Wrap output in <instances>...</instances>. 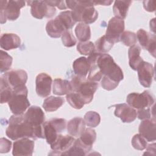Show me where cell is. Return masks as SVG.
<instances>
[{"label":"cell","instance_id":"obj_1","mask_svg":"<svg viewBox=\"0 0 156 156\" xmlns=\"http://www.w3.org/2000/svg\"><path fill=\"white\" fill-rule=\"evenodd\" d=\"M5 134L12 140L22 138H30L34 140L44 138L43 125L38 127L33 126L26 120L23 114L11 116Z\"/></svg>","mask_w":156,"mask_h":156},{"label":"cell","instance_id":"obj_2","mask_svg":"<svg viewBox=\"0 0 156 156\" xmlns=\"http://www.w3.org/2000/svg\"><path fill=\"white\" fill-rule=\"evenodd\" d=\"M67 7L72 10L74 20L87 24L94 23L98 17L93 1H66Z\"/></svg>","mask_w":156,"mask_h":156},{"label":"cell","instance_id":"obj_3","mask_svg":"<svg viewBox=\"0 0 156 156\" xmlns=\"http://www.w3.org/2000/svg\"><path fill=\"white\" fill-rule=\"evenodd\" d=\"M74 92L80 96L85 104H89L93 99V96L98 88L96 82L90 81L86 77L74 76L70 81Z\"/></svg>","mask_w":156,"mask_h":156},{"label":"cell","instance_id":"obj_4","mask_svg":"<svg viewBox=\"0 0 156 156\" xmlns=\"http://www.w3.org/2000/svg\"><path fill=\"white\" fill-rule=\"evenodd\" d=\"M96 64L103 76L118 82L124 79L122 69L109 54L101 53L96 60Z\"/></svg>","mask_w":156,"mask_h":156},{"label":"cell","instance_id":"obj_5","mask_svg":"<svg viewBox=\"0 0 156 156\" xmlns=\"http://www.w3.org/2000/svg\"><path fill=\"white\" fill-rule=\"evenodd\" d=\"M28 90L26 85L13 90L12 97L8 102L11 112L14 115H21L30 106L27 99Z\"/></svg>","mask_w":156,"mask_h":156},{"label":"cell","instance_id":"obj_6","mask_svg":"<svg viewBox=\"0 0 156 156\" xmlns=\"http://www.w3.org/2000/svg\"><path fill=\"white\" fill-rule=\"evenodd\" d=\"M24 1H1L0 16L1 23L4 24L7 20H16L20 15V9L25 5Z\"/></svg>","mask_w":156,"mask_h":156},{"label":"cell","instance_id":"obj_7","mask_svg":"<svg viewBox=\"0 0 156 156\" xmlns=\"http://www.w3.org/2000/svg\"><path fill=\"white\" fill-rule=\"evenodd\" d=\"M66 121L63 118H53L43 124V134L47 143L52 144L66 128Z\"/></svg>","mask_w":156,"mask_h":156},{"label":"cell","instance_id":"obj_8","mask_svg":"<svg viewBox=\"0 0 156 156\" xmlns=\"http://www.w3.org/2000/svg\"><path fill=\"white\" fill-rule=\"evenodd\" d=\"M126 102L131 107L139 110L153 106L155 98L151 91L145 90L141 93H132L129 94L126 98Z\"/></svg>","mask_w":156,"mask_h":156},{"label":"cell","instance_id":"obj_9","mask_svg":"<svg viewBox=\"0 0 156 156\" xmlns=\"http://www.w3.org/2000/svg\"><path fill=\"white\" fill-rule=\"evenodd\" d=\"M26 2L30 6L31 15L35 18H51L56 13L55 8L48 4L46 1H30Z\"/></svg>","mask_w":156,"mask_h":156},{"label":"cell","instance_id":"obj_10","mask_svg":"<svg viewBox=\"0 0 156 156\" xmlns=\"http://www.w3.org/2000/svg\"><path fill=\"white\" fill-rule=\"evenodd\" d=\"M125 28L124 21L117 17L112 18L107 25L105 36L113 43L120 41V36Z\"/></svg>","mask_w":156,"mask_h":156},{"label":"cell","instance_id":"obj_11","mask_svg":"<svg viewBox=\"0 0 156 156\" xmlns=\"http://www.w3.org/2000/svg\"><path fill=\"white\" fill-rule=\"evenodd\" d=\"M1 77L12 90H14L25 85L27 80V74L26 71L23 69L12 70L5 73Z\"/></svg>","mask_w":156,"mask_h":156},{"label":"cell","instance_id":"obj_12","mask_svg":"<svg viewBox=\"0 0 156 156\" xmlns=\"http://www.w3.org/2000/svg\"><path fill=\"white\" fill-rule=\"evenodd\" d=\"M136 70L140 84L144 87L149 88L154 76V68L153 65L143 60Z\"/></svg>","mask_w":156,"mask_h":156},{"label":"cell","instance_id":"obj_13","mask_svg":"<svg viewBox=\"0 0 156 156\" xmlns=\"http://www.w3.org/2000/svg\"><path fill=\"white\" fill-rule=\"evenodd\" d=\"M136 38L138 40L141 47L149 51L154 57H155V35L150 34L143 29L137 31L136 34Z\"/></svg>","mask_w":156,"mask_h":156},{"label":"cell","instance_id":"obj_14","mask_svg":"<svg viewBox=\"0 0 156 156\" xmlns=\"http://www.w3.org/2000/svg\"><path fill=\"white\" fill-rule=\"evenodd\" d=\"M52 80L51 77L44 73H40L35 79V90L38 96L45 98L49 96L51 91Z\"/></svg>","mask_w":156,"mask_h":156},{"label":"cell","instance_id":"obj_15","mask_svg":"<svg viewBox=\"0 0 156 156\" xmlns=\"http://www.w3.org/2000/svg\"><path fill=\"white\" fill-rule=\"evenodd\" d=\"M34 141L29 138H22L13 143L12 154L13 155H32Z\"/></svg>","mask_w":156,"mask_h":156},{"label":"cell","instance_id":"obj_16","mask_svg":"<svg viewBox=\"0 0 156 156\" xmlns=\"http://www.w3.org/2000/svg\"><path fill=\"white\" fill-rule=\"evenodd\" d=\"M75 139L70 135L59 134L56 140L51 144V148L54 152L53 155H60L67 151L73 144Z\"/></svg>","mask_w":156,"mask_h":156},{"label":"cell","instance_id":"obj_17","mask_svg":"<svg viewBox=\"0 0 156 156\" xmlns=\"http://www.w3.org/2000/svg\"><path fill=\"white\" fill-rule=\"evenodd\" d=\"M115 115L119 118L123 122H133L136 118V111L127 104H119L115 105Z\"/></svg>","mask_w":156,"mask_h":156},{"label":"cell","instance_id":"obj_18","mask_svg":"<svg viewBox=\"0 0 156 156\" xmlns=\"http://www.w3.org/2000/svg\"><path fill=\"white\" fill-rule=\"evenodd\" d=\"M24 115L26 120L34 127L41 126L44 122V113L42 109L38 106L30 107Z\"/></svg>","mask_w":156,"mask_h":156},{"label":"cell","instance_id":"obj_19","mask_svg":"<svg viewBox=\"0 0 156 156\" xmlns=\"http://www.w3.org/2000/svg\"><path fill=\"white\" fill-rule=\"evenodd\" d=\"M139 133L147 141H155V119H147L142 120L139 126Z\"/></svg>","mask_w":156,"mask_h":156},{"label":"cell","instance_id":"obj_20","mask_svg":"<svg viewBox=\"0 0 156 156\" xmlns=\"http://www.w3.org/2000/svg\"><path fill=\"white\" fill-rule=\"evenodd\" d=\"M21 44L20 37L15 34H3L0 38V46L4 50H10L18 48Z\"/></svg>","mask_w":156,"mask_h":156},{"label":"cell","instance_id":"obj_21","mask_svg":"<svg viewBox=\"0 0 156 156\" xmlns=\"http://www.w3.org/2000/svg\"><path fill=\"white\" fill-rule=\"evenodd\" d=\"M46 30L49 37L52 38H59L66 29L57 16L54 20H51L47 23Z\"/></svg>","mask_w":156,"mask_h":156},{"label":"cell","instance_id":"obj_22","mask_svg":"<svg viewBox=\"0 0 156 156\" xmlns=\"http://www.w3.org/2000/svg\"><path fill=\"white\" fill-rule=\"evenodd\" d=\"M52 91L55 95H65L69 94L74 91L70 81L57 78L54 80Z\"/></svg>","mask_w":156,"mask_h":156},{"label":"cell","instance_id":"obj_23","mask_svg":"<svg viewBox=\"0 0 156 156\" xmlns=\"http://www.w3.org/2000/svg\"><path fill=\"white\" fill-rule=\"evenodd\" d=\"M85 129L84 119L76 117L69 120L67 124V130L73 136H79Z\"/></svg>","mask_w":156,"mask_h":156},{"label":"cell","instance_id":"obj_24","mask_svg":"<svg viewBox=\"0 0 156 156\" xmlns=\"http://www.w3.org/2000/svg\"><path fill=\"white\" fill-rule=\"evenodd\" d=\"M73 68L76 75L86 77L90 69V64L89 63L87 58L80 57L74 61Z\"/></svg>","mask_w":156,"mask_h":156},{"label":"cell","instance_id":"obj_25","mask_svg":"<svg viewBox=\"0 0 156 156\" xmlns=\"http://www.w3.org/2000/svg\"><path fill=\"white\" fill-rule=\"evenodd\" d=\"M140 52L141 48L137 44H134L129 49L128 56L129 65L133 70H136L140 63L143 61L140 56Z\"/></svg>","mask_w":156,"mask_h":156},{"label":"cell","instance_id":"obj_26","mask_svg":"<svg viewBox=\"0 0 156 156\" xmlns=\"http://www.w3.org/2000/svg\"><path fill=\"white\" fill-rule=\"evenodd\" d=\"M132 2V1L127 0L115 1L113 6V12L115 17L122 20L125 19Z\"/></svg>","mask_w":156,"mask_h":156},{"label":"cell","instance_id":"obj_27","mask_svg":"<svg viewBox=\"0 0 156 156\" xmlns=\"http://www.w3.org/2000/svg\"><path fill=\"white\" fill-rule=\"evenodd\" d=\"M90 150L78 138L75 140L71 147L62 155H86Z\"/></svg>","mask_w":156,"mask_h":156},{"label":"cell","instance_id":"obj_28","mask_svg":"<svg viewBox=\"0 0 156 156\" xmlns=\"http://www.w3.org/2000/svg\"><path fill=\"white\" fill-rule=\"evenodd\" d=\"M64 102L65 99L62 97L49 96L44 100L43 107L46 112H54L59 108Z\"/></svg>","mask_w":156,"mask_h":156},{"label":"cell","instance_id":"obj_29","mask_svg":"<svg viewBox=\"0 0 156 156\" xmlns=\"http://www.w3.org/2000/svg\"><path fill=\"white\" fill-rule=\"evenodd\" d=\"M77 38L82 42L87 41L91 38V30L88 24L84 23H79L75 28Z\"/></svg>","mask_w":156,"mask_h":156},{"label":"cell","instance_id":"obj_30","mask_svg":"<svg viewBox=\"0 0 156 156\" xmlns=\"http://www.w3.org/2000/svg\"><path fill=\"white\" fill-rule=\"evenodd\" d=\"M80 141L87 147L91 149V147L96 139V133L92 128H86L79 136Z\"/></svg>","mask_w":156,"mask_h":156},{"label":"cell","instance_id":"obj_31","mask_svg":"<svg viewBox=\"0 0 156 156\" xmlns=\"http://www.w3.org/2000/svg\"><path fill=\"white\" fill-rule=\"evenodd\" d=\"M113 44L114 43L110 41L105 35L100 37L95 41V50H96L97 52L105 54L111 49Z\"/></svg>","mask_w":156,"mask_h":156},{"label":"cell","instance_id":"obj_32","mask_svg":"<svg viewBox=\"0 0 156 156\" xmlns=\"http://www.w3.org/2000/svg\"><path fill=\"white\" fill-rule=\"evenodd\" d=\"M57 18L60 20L66 30H70L76 23V21L73 17L72 11L70 10L60 12L57 16Z\"/></svg>","mask_w":156,"mask_h":156},{"label":"cell","instance_id":"obj_33","mask_svg":"<svg viewBox=\"0 0 156 156\" xmlns=\"http://www.w3.org/2000/svg\"><path fill=\"white\" fill-rule=\"evenodd\" d=\"M84 121L88 127H96L101 121V116L99 113L94 111H89L84 115Z\"/></svg>","mask_w":156,"mask_h":156},{"label":"cell","instance_id":"obj_34","mask_svg":"<svg viewBox=\"0 0 156 156\" xmlns=\"http://www.w3.org/2000/svg\"><path fill=\"white\" fill-rule=\"evenodd\" d=\"M66 99L69 104L75 109H81L85 105L80 96L76 92H72L66 94Z\"/></svg>","mask_w":156,"mask_h":156},{"label":"cell","instance_id":"obj_35","mask_svg":"<svg viewBox=\"0 0 156 156\" xmlns=\"http://www.w3.org/2000/svg\"><path fill=\"white\" fill-rule=\"evenodd\" d=\"M12 93L13 90L1 77V103L8 102L12 97Z\"/></svg>","mask_w":156,"mask_h":156},{"label":"cell","instance_id":"obj_36","mask_svg":"<svg viewBox=\"0 0 156 156\" xmlns=\"http://www.w3.org/2000/svg\"><path fill=\"white\" fill-rule=\"evenodd\" d=\"M77 50L80 54L90 55L95 52L94 44L90 41L84 42L80 41L77 45Z\"/></svg>","mask_w":156,"mask_h":156},{"label":"cell","instance_id":"obj_37","mask_svg":"<svg viewBox=\"0 0 156 156\" xmlns=\"http://www.w3.org/2000/svg\"><path fill=\"white\" fill-rule=\"evenodd\" d=\"M13 58L6 52L1 50L0 56V72H6L11 68Z\"/></svg>","mask_w":156,"mask_h":156},{"label":"cell","instance_id":"obj_38","mask_svg":"<svg viewBox=\"0 0 156 156\" xmlns=\"http://www.w3.org/2000/svg\"><path fill=\"white\" fill-rule=\"evenodd\" d=\"M120 41H121L126 46H132L137 42L136 34L130 31H124L120 36Z\"/></svg>","mask_w":156,"mask_h":156},{"label":"cell","instance_id":"obj_39","mask_svg":"<svg viewBox=\"0 0 156 156\" xmlns=\"http://www.w3.org/2000/svg\"><path fill=\"white\" fill-rule=\"evenodd\" d=\"M88 76L87 79L90 81L92 82H98L99 81L103 75L101 73L99 68H98L96 62L92 63L90 65V69L88 72Z\"/></svg>","mask_w":156,"mask_h":156},{"label":"cell","instance_id":"obj_40","mask_svg":"<svg viewBox=\"0 0 156 156\" xmlns=\"http://www.w3.org/2000/svg\"><path fill=\"white\" fill-rule=\"evenodd\" d=\"M131 143L134 149L139 151L144 150L147 145V141L140 133L136 134L133 136Z\"/></svg>","mask_w":156,"mask_h":156},{"label":"cell","instance_id":"obj_41","mask_svg":"<svg viewBox=\"0 0 156 156\" xmlns=\"http://www.w3.org/2000/svg\"><path fill=\"white\" fill-rule=\"evenodd\" d=\"M62 41L66 47H72L76 44V39L70 30H65L62 35Z\"/></svg>","mask_w":156,"mask_h":156},{"label":"cell","instance_id":"obj_42","mask_svg":"<svg viewBox=\"0 0 156 156\" xmlns=\"http://www.w3.org/2000/svg\"><path fill=\"white\" fill-rule=\"evenodd\" d=\"M136 116L141 120H144L147 119L155 118L154 115V106L152 107V109L150 108L139 109L136 112Z\"/></svg>","mask_w":156,"mask_h":156},{"label":"cell","instance_id":"obj_43","mask_svg":"<svg viewBox=\"0 0 156 156\" xmlns=\"http://www.w3.org/2000/svg\"><path fill=\"white\" fill-rule=\"evenodd\" d=\"M119 82L114 81L113 80L108 78L105 76H103L102 77L101 85L102 87L108 91L114 90L118 85Z\"/></svg>","mask_w":156,"mask_h":156},{"label":"cell","instance_id":"obj_44","mask_svg":"<svg viewBox=\"0 0 156 156\" xmlns=\"http://www.w3.org/2000/svg\"><path fill=\"white\" fill-rule=\"evenodd\" d=\"M12 146V142L5 138L0 139V152L7 153L10 151Z\"/></svg>","mask_w":156,"mask_h":156},{"label":"cell","instance_id":"obj_45","mask_svg":"<svg viewBox=\"0 0 156 156\" xmlns=\"http://www.w3.org/2000/svg\"><path fill=\"white\" fill-rule=\"evenodd\" d=\"M46 2L53 6V7H57L60 10H65L67 8L66 2L65 1H46Z\"/></svg>","mask_w":156,"mask_h":156},{"label":"cell","instance_id":"obj_46","mask_svg":"<svg viewBox=\"0 0 156 156\" xmlns=\"http://www.w3.org/2000/svg\"><path fill=\"white\" fill-rule=\"evenodd\" d=\"M144 9L149 12H152L155 10V5L154 1H144L143 2Z\"/></svg>","mask_w":156,"mask_h":156},{"label":"cell","instance_id":"obj_47","mask_svg":"<svg viewBox=\"0 0 156 156\" xmlns=\"http://www.w3.org/2000/svg\"><path fill=\"white\" fill-rule=\"evenodd\" d=\"M146 152H145L143 155H155V143H154L152 144L147 145Z\"/></svg>","mask_w":156,"mask_h":156},{"label":"cell","instance_id":"obj_48","mask_svg":"<svg viewBox=\"0 0 156 156\" xmlns=\"http://www.w3.org/2000/svg\"><path fill=\"white\" fill-rule=\"evenodd\" d=\"M112 1H93L94 5L100 4L103 5H109L112 3Z\"/></svg>","mask_w":156,"mask_h":156},{"label":"cell","instance_id":"obj_49","mask_svg":"<svg viewBox=\"0 0 156 156\" xmlns=\"http://www.w3.org/2000/svg\"><path fill=\"white\" fill-rule=\"evenodd\" d=\"M150 29L155 34V18L152 19L150 21Z\"/></svg>","mask_w":156,"mask_h":156}]
</instances>
